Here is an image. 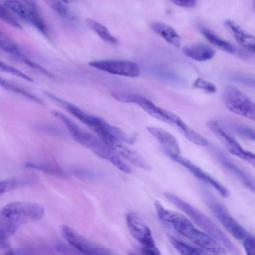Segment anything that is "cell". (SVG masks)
<instances>
[{
  "mask_svg": "<svg viewBox=\"0 0 255 255\" xmlns=\"http://www.w3.org/2000/svg\"><path fill=\"white\" fill-rule=\"evenodd\" d=\"M158 217L162 221L171 223L180 234L203 249L214 254H225L226 250L209 234L196 229L183 214L165 209L158 201L154 203Z\"/></svg>",
  "mask_w": 255,
  "mask_h": 255,
  "instance_id": "1",
  "label": "cell"
},
{
  "mask_svg": "<svg viewBox=\"0 0 255 255\" xmlns=\"http://www.w3.org/2000/svg\"><path fill=\"white\" fill-rule=\"evenodd\" d=\"M54 115L67 128L73 138L98 156L110 161L124 172L130 173L131 169L100 137L82 130L78 125L63 113L55 111Z\"/></svg>",
  "mask_w": 255,
  "mask_h": 255,
  "instance_id": "2",
  "label": "cell"
},
{
  "mask_svg": "<svg viewBox=\"0 0 255 255\" xmlns=\"http://www.w3.org/2000/svg\"><path fill=\"white\" fill-rule=\"evenodd\" d=\"M164 195L169 202L188 215L198 226L230 253L234 255L240 254L239 249L230 239L209 217L173 193L166 192Z\"/></svg>",
  "mask_w": 255,
  "mask_h": 255,
  "instance_id": "3",
  "label": "cell"
},
{
  "mask_svg": "<svg viewBox=\"0 0 255 255\" xmlns=\"http://www.w3.org/2000/svg\"><path fill=\"white\" fill-rule=\"evenodd\" d=\"M44 214L41 205L32 202H14L7 204L0 212L1 220L18 227L22 224L40 220Z\"/></svg>",
  "mask_w": 255,
  "mask_h": 255,
  "instance_id": "4",
  "label": "cell"
},
{
  "mask_svg": "<svg viewBox=\"0 0 255 255\" xmlns=\"http://www.w3.org/2000/svg\"><path fill=\"white\" fill-rule=\"evenodd\" d=\"M205 191L207 204L217 219L235 238L243 240L249 235L247 230L237 222L222 203L209 192Z\"/></svg>",
  "mask_w": 255,
  "mask_h": 255,
  "instance_id": "5",
  "label": "cell"
},
{
  "mask_svg": "<svg viewBox=\"0 0 255 255\" xmlns=\"http://www.w3.org/2000/svg\"><path fill=\"white\" fill-rule=\"evenodd\" d=\"M223 100L226 107L231 112L255 121L254 103L238 88L233 86L226 87L223 93Z\"/></svg>",
  "mask_w": 255,
  "mask_h": 255,
  "instance_id": "6",
  "label": "cell"
},
{
  "mask_svg": "<svg viewBox=\"0 0 255 255\" xmlns=\"http://www.w3.org/2000/svg\"><path fill=\"white\" fill-rule=\"evenodd\" d=\"M3 5L24 21L34 26L43 35L48 36L47 27L33 1L31 0H6L3 1Z\"/></svg>",
  "mask_w": 255,
  "mask_h": 255,
  "instance_id": "7",
  "label": "cell"
},
{
  "mask_svg": "<svg viewBox=\"0 0 255 255\" xmlns=\"http://www.w3.org/2000/svg\"><path fill=\"white\" fill-rule=\"evenodd\" d=\"M60 232L62 236L69 244L84 254L92 255L114 254L110 249L79 235L67 225H61Z\"/></svg>",
  "mask_w": 255,
  "mask_h": 255,
  "instance_id": "8",
  "label": "cell"
},
{
  "mask_svg": "<svg viewBox=\"0 0 255 255\" xmlns=\"http://www.w3.org/2000/svg\"><path fill=\"white\" fill-rule=\"evenodd\" d=\"M207 126L221 140L231 153L255 166L254 154L244 149L233 137L223 128L218 122L213 120H210L208 122Z\"/></svg>",
  "mask_w": 255,
  "mask_h": 255,
  "instance_id": "9",
  "label": "cell"
},
{
  "mask_svg": "<svg viewBox=\"0 0 255 255\" xmlns=\"http://www.w3.org/2000/svg\"><path fill=\"white\" fill-rule=\"evenodd\" d=\"M89 65L113 74L136 77L140 73L138 65L125 60H106L91 61Z\"/></svg>",
  "mask_w": 255,
  "mask_h": 255,
  "instance_id": "10",
  "label": "cell"
},
{
  "mask_svg": "<svg viewBox=\"0 0 255 255\" xmlns=\"http://www.w3.org/2000/svg\"><path fill=\"white\" fill-rule=\"evenodd\" d=\"M112 96L119 101L134 103L153 118L169 123L168 110L157 106L151 101L142 96L129 93H114Z\"/></svg>",
  "mask_w": 255,
  "mask_h": 255,
  "instance_id": "11",
  "label": "cell"
},
{
  "mask_svg": "<svg viewBox=\"0 0 255 255\" xmlns=\"http://www.w3.org/2000/svg\"><path fill=\"white\" fill-rule=\"evenodd\" d=\"M126 222L132 236L143 247H156L150 229L138 216L134 213H129L126 215Z\"/></svg>",
  "mask_w": 255,
  "mask_h": 255,
  "instance_id": "12",
  "label": "cell"
},
{
  "mask_svg": "<svg viewBox=\"0 0 255 255\" xmlns=\"http://www.w3.org/2000/svg\"><path fill=\"white\" fill-rule=\"evenodd\" d=\"M170 157L173 160L187 168L195 177L212 186L222 197L227 198L230 196V191L225 186L189 160L182 157L180 154L172 156Z\"/></svg>",
  "mask_w": 255,
  "mask_h": 255,
  "instance_id": "13",
  "label": "cell"
},
{
  "mask_svg": "<svg viewBox=\"0 0 255 255\" xmlns=\"http://www.w3.org/2000/svg\"><path fill=\"white\" fill-rule=\"evenodd\" d=\"M213 153L219 162L227 169L235 174L250 191H255L254 177L239 167L221 149L216 147L212 149Z\"/></svg>",
  "mask_w": 255,
  "mask_h": 255,
  "instance_id": "14",
  "label": "cell"
},
{
  "mask_svg": "<svg viewBox=\"0 0 255 255\" xmlns=\"http://www.w3.org/2000/svg\"><path fill=\"white\" fill-rule=\"evenodd\" d=\"M108 145L118 154L121 155L135 166L145 170L151 169L150 164L143 157L135 151L126 146L118 139H113L109 143Z\"/></svg>",
  "mask_w": 255,
  "mask_h": 255,
  "instance_id": "15",
  "label": "cell"
},
{
  "mask_svg": "<svg viewBox=\"0 0 255 255\" xmlns=\"http://www.w3.org/2000/svg\"><path fill=\"white\" fill-rule=\"evenodd\" d=\"M147 129L158 141L170 157L179 155V146L171 133L165 129L154 127H148Z\"/></svg>",
  "mask_w": 255,
  "mask_h": 255,
  "instance_id": "16",
  "label": "cell"
},
{
  "mask_svg": "<svg viewBox=\"0 0 255 255\" xmlns=\"http://www.w3.org/2000/svg\"><path fill=\"white\" fill-rule=\"evenodd\" d=\"M169 123L176 125L180 132L189 141L200 146H207L208 141L202 135L187 126L179 117L168 111Z\"/></svg>",
  "mask_w": 255,
  "mask_h": 255,
  "instance_id": "17",
  "label": "cell"
},
{
  "mask_svg": "<svg viewBox=\"0 0 255 255\" xmlns=\"http://www.w3.org/2000/svg\"><path fill=\"white\" fill-rule=\"evenodd\" d=\"M224 25L241 46L249 51H255V39L253 35L231 20H226Z\"/></svg>",
  "mask_w": 255,
  "mask_h": 255,
  "instance_id": "18",
  "label": "cell"
},
{
  "mask_svg": "<svg viewBox=\"0 0 255 255\" xmlns=\"http://www.w3.org/2000/svg\"><path fill=\"white\" fill-rule=\"evenodd\" d=\"M182 51L187 57L197 61L209 60L212 59L215 54L214 48L210 45L203 43L187 45L183 48Z\"/></svg>",
  "mask_w": 255,
  "mask_h": 255,
  "instance_id": "19",
  "label": "cell"
},
{
  "mask_svg": "<svg viewBox=\"0 0 255 255\" xmlns=\"http://www.w3.org/2000/svg\"><path fill=\"white\" fill-rule=\"evenodd\" d=\"M151 28L174 46L179 48L181 39L175 30L170 25L161 22H154L150 24Z\"/></svg>",
  "mask_w": 255,
  "mask_h": 255,
  "instance_id": "20",
  "label": "cell"
},
{
  "mask_svg": "<svg viewBox=\"0 0 255 255\" xmlns=\"http://www.w3.org/2000/svg\"><path fill=\"white\" fill-rule=\"evenodd\" d=\"M0 47L27 65L29 59L21 52L17 44L4 32L0 30Z\"/></svg>",
  "mask_w": 255,
  "mask_h": 255,
  "instance_id": "21",
  "label": "cell"
},
{
  "mask_svg": "<svg viewBox=\"0 0 255 255\" xmlns=\"http://www.w3.org/2000/svg\"><path fill=\"white\" fill-rule=\"evenodd\" d=\"M201 30L205 37L213 45L229 53H234L236 51L233 44L219 37L209 29L201 27Z\"/></svg>",
  "mask_w": 255,
  "mask_h": 255,
  "instance_id": "22",
  "label": "cell"
},
{
  "mask_svg": "<svg viewBox=\"0 0 255 255\" xmlns=\"http://www.w3.org/2000/svg\"><path fill=\"white\" fill-rule=\"evenodd\" d=\"M167 239L172 245L182 255H204L207 254L205 250L192 247L174 236L168 235Z\"/></svg>",
  "mask_w": 255,
  "mask_h": 255,
  "instance_id": "23",
  "label": "cell"
},
{
  "mask_svg": "<svg viewBox=\"0 0 255 255\" xmlns=\"http://www.w3.org/2000/svg\"><path fill=\"white\" fill-rule=\"evenodd\" d=\"M86 23L91 29L96 33L104 41L112 44L117 43V39L101 23L91 18L86 19Z\"/></svg>",
  "mask_w": 255,
  "mask_h": 255,
  "instance_id": "24",
  "label": "cell"
},
{
  "mask_svg": "<svg viewBox=\"0 0 255 255\" xmlns=\"http://www.w3.org/2000/svg\"><path fill=\"white\" fill-rule=\"evenodd\" d=\"M0 85L5 89L20 95L32 101H34V102L39 104H41L42 103V101L34 95L32 94L31 93L25 90L21 87L17 86L16 85L6 81L0 77Z\"/></svg>",
  "mask_w": 255,
  "mask_h": 255,
  "instance_id": "25",
  "label": "cell"
},
{
  "mask_svg": "<svg viewBox=\"0 0 255 255\" xmlns=\"http://www.w3.org/2000/svg\"><path fill=\"white\" fill-rule=\"evenodd\" d=\"M43 0L62 17L69 20L75 19L76 17L72 11L60 0Z\"/></svg>",
  "mask_w": 255,
  "mask_h": 255,
  "instance_id": "26",
  "label": "cell"
},
{
  "mask_svg": "<svg viewBox=\"0 0 255 255\" xmlns=\"http://www.w3.org/2000/svg\"><path fill=\"white\" fill-rule=\"evenodd\" d=\"M0 71L14 75L28 82L33 81L32 78L30 76L1 61H0Z\"/></svg>",
  "mask_w": 255,
  "mask_h": 255,
  "instance_id": "27",
  "label": "cell"
},
{
  "mask_svg": "<svg viewBox=\"0 0 255 255\" xmlns=\"http://www.w3.org/2000/svg\"><path fill=\"white\" fill-rule=\"evenodd\" d=\"M0 19L15 28L18 29L22 28V26L8 11L6 7L0 4Z\"/></svg>",
  "mask_w": 255,
  "mask_h": 255,
  "instance_id": "28",
  "label": "cell"
},
{
  "mask_svg": "<svg viewBox=\"0 0 255 255\" xmlns=\"http://www.w3.org/2000/svg\"><path fill=\"white\" fill-rule=\"evenodd\" d=\"M193 85L195 87L202 89L209 93L214 94L217 91L216 87L214 84L201 78L196 79Z\"/></svg>",
  "mask_w": 255,
  "mask_h": 255,
  "instance_id": "29",
  "label": "cell"
},
{
  "mask_svg": "<svg viewBox=\"0 0 255 255\" xmlns=\"http://www.w3.org/2000/svg\"><path fill=\"white\" fill-rule=\"evenodd\" d=\"M25 166L51 174H59L61 170L55 166L41 163H27Z\"/></svg>",
  "mask_w": 255,
  "mask_h": 255,
  "instance_id": "30",
  "label": "cell"
},
{
  "mask_svg": "<svg viewBox=\"0 0 255 255\" xmlns=\"http://www.w3.org/2000/svg\"><path fill=\"white\" fill-rule=\"evenodd\" d=\"M235 130L239 135L244 138L251 140H254L255 139V130L252 128L239 125L235 126Z\"/></svg>",
  "mask_w": 255,
  "mask_h": 255,
  "instance_id": "31",
  "label": "cell"
},
{
  "mask_svg": "<svg viewBox=\"0 0 255 255\" xmlns=\"http://www.w3.org/2000/svg\"><path fill=\"white\" fill-rule=\"evenodd\" d=\"M19 184V181L15 179H7L0 181V195L16 188Z\"/></svg>",
  "mask_w": 255,
  "mask_h": 255,
  "instance_id": "32",
  "label": "cell"
},
{
  "mask_svg": "<svg viewBox=\"0 0 255 255\" xmlns=\"http://www.w3.org/2000/svg\"><path fill=\"white\" fill-rule=\"evenodd\" d=\"M244 246L249 255H255V242L254 236L248 235L244 240Z\"/></svg>",
  "mask_w": 255,
  "mask_h": 255,
  "instance_id": "33",
  "label": "cell"
},
{
  "mask_svg": "<svg viewBox=\"0 0 255 255\" xmlns=\"http://www.w3.org/2000/svg\"><path fill=\"white\" fill-rule=\"evenodd\" d=\"M171 1L175 4L185 7H194L196 4V0H171Z\"/></svg>",
  "mask_w": 255,
  "mask_h": 255,
  "instance_id": "34",
  "label": "cell"
},
{
  "mask_svg": "<svg viewBox=\"0 0 255 255\" xmlns=\"http://www.w3.org/2000/svg\"><path fill=\"white\" fill-rule=\"evenodd\" d=\"M142 254L149 255H159L160 254L159 250L156 247H145L141 250Z\"/></svg>",
  "mask_w": 255,
  "mask_h": 255,
  "instance_id": "35",
  "label": "cell"
},
{
  "mask_svg": "<svg viewBox=\"0 0 255 255\" xmlns=\"http://www.w3.org/2000/svg\"><path fill=\"white\" fill-rule=\"evenodd\" d=\"M61 0L66 3H70V2H72L74 1V0Z\"/></svg>",
  "mask_w": 255,
  "mask_h": 255,
  "instance_id": "36",
  "label": "cell"
}]
</instances>
